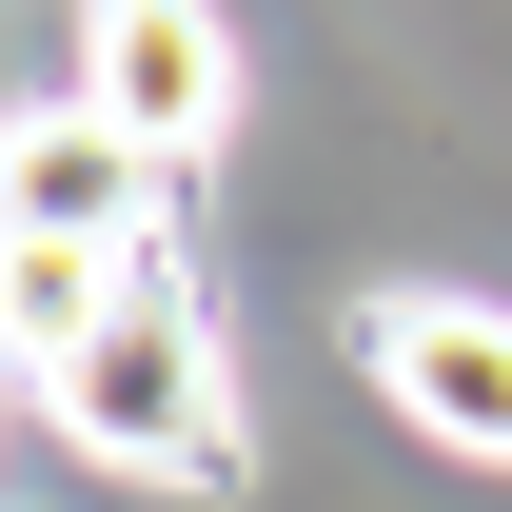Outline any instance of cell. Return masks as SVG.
Instances as JSON below:
<instances>
[{
  "instance_id": "6da1fadb",
  "label": "cell",
  "mask_w": 512,
  "mask_h": 512,
  "mask_svg": "<svg viewBox=\"0 0 512 512\" xmlns=\"http://www.w3.org/2000/svg\"><path fill=\"white\" fill-rule=\"evenodd\" d=\"M60 434L99 453V473H237V355L178 316V296H119V335L99 355H60Z\"/></svg>"
},
{
  "instance_id": "277c9868",
  "label": "cell",
  "mask_w": 512,
  "mask_h": 512,
  "mask_svg": "<svg viewBox=\"0 0 512 512\" xmlns=\"http://www.w3.org/2000/svg\"><path fill=\"white\" fill-rule=\"evenodd\" d=\"M138 197H158V158L99 99H60V119H20V158H0V237L20 256H138Z\"/></svg>"
},
{
  "instance_id": "3957f363",
  "label": "cell",
  "mask_w": 512,
  "mask_h": 512,
  "mask_svg": "<svg viewBox=\"0 0 512 512\" xmlns=\"http://www.w3.org/2000/svg\"><path fill=\"white\" fill-rule=\"evenodd\" d=\"M375 394L434 453L512 473V316H493V296H375Z\"/></svg>"
},
{
  "instance_id": "7a4b0ae2",
  "label": "cell",
  "mask_w": 512,
  "mask_h": 512,
  "mask_svg": "<svg viewBox=\"0 0 512 512\" xmlns=\"http://www.w3.org/2000/svg\"><path fill=\"white\" fill-rule=\"evenodd\" d=\"M79 99L178 178V158H217V119H237V40H217V0H99L79 20Z\"/></svg>"
}]
</instances>
